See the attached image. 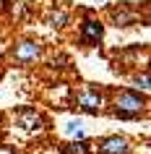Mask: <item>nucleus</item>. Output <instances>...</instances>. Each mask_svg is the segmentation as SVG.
<instances>
[{
    "label": "nucleus",
    "mask_w": 151,
    "mask_h": 154,
    "mask_svg": "<svg viewBox=\"0 0 151 154\" xmlns=\"http://www.w3.org/2000/svg\"><path fill=\"white\" fill-rule=\"evenodd\" d=\"M143 107H146V97H143L141 91L125 89V91H120L117 97H115V110H112V115L120 118V120H133V118H138L143 112Z\"/></svg>",
    "instance_id": "nucleus-1"
},
{
    "label": "nucleus",
    "mask_w": 151,
    "mask_h": 154,
    "mask_svg": "<svg viewBox=\"0 0 151 154\" xmlns=\"http://www.w3.org/2000/svg\"><path fill=\"white\" fill-rule=\"evenodd\" d=\"M73 105H76V110H81V112H86V115H99V110L104 105V94L91 89V86H86V89H81L76 94Z\"/></svg>",
    "instance_id": "nucleus-2"
},
{
    "label": "nucleus",
    "mask_w": 151,
    "mask_h": 154,
    "mask_svg": "<svg viewBox=\"0 0 151 154\" xmlns=\"http://www.w3.org/2000/svg\"><path fill=\"white\" fill-rule=\"evenodd\" d=\"M16 125L21 131H26V133H39V131L44 128V120H42V115L37 112V110L21 107V110L16 112Z\"/></svg>",
    "instance_id": "nucleus-3"
},
{
    "label": "nucleus",
    "mask_w": 151,
    "mask_h": 154,
    "mask_svg": "<svg viewBox=\"0 0 151 154\" xmlns=\"http://www.w3.org/2000/svg\"><path fill=\"white\" fill-rule=\"evenodd\" d=\"M42 57V45L34 39H24L18 42L16 50H13V60L16 63H34V60H39Z\"/></svg>",
    "instance_id": "nucleus-4"
},
{
    "label": "nucleus",
    "mask_w": 151,
    "mask_h": 154,
    "mask_svg": "<svg viewBox=\"0 0 151 154\" xmlns=\"http://www.w3.org/2000/svg\"><path fill=\"white\" fill-rule=\"evenodd\" d=\"M102 37H104L102 21H96V18H86V21L81 24V42H83V45L94 47V45L102 42Z\"/></svg>",
    "instance_id": "nucleus-5"
},
{
    "label": "nucleus",
    "mask_w": 151,
    "mask_h": 154,
    "mask_svg": "<svg viewBox=\"0 0 151 154\" xmlns=\"http://www.w3.org/2000/svg\"><path fill=\"white\" fill-rule=\"evenodd\" d=\"M99 154H130V144L122 136H107L99 141Z\"/></svg>",
    "instance_id": "nucleus-6"
},
{
    "label": "nucleus",
    "mask_w": 151,
    "mask_h": 154,
    "mask_svg": "<svg viewBox=\"0 0 151 154\" xmlns=\"http://www.w3.org/2000/svg\"><path fill=\"white\" fill-rule=\"evenodd\" d=\"M112 21H115V26H133L135 21H138V13H135L133 5L120 3V8L112 11Z\"/></svg>",
    "instance_id": "nucleus-7"
},
{
    "label": "nucleus",
    "mask_w": 151,
    "mask_h": 154,
    "mask_svg": "<svg viewBox=\"0 0 151 154\" xmlns=\"http://www.w3.org/2000/svg\"><path fill=\"white\" fill-rule=\"evenodd\" d=\"M60 154H91V144L89 141H71V144L60 146Z\"/></svg>",
    "instance_id": "nucleus-8"
},
{
    "label": "nucleus",
    "mask_w": 151,
    "mask_h": 154,
    "mask_svg": "<svg viewBox=\"0 0 151 154\" xmlns=\"http://www.w3.org/2000/svg\"><path fill=\"white\" fill-rule=\"evenodd\" d=\"M65 133L73 136V141H86V131H83V123L81 120H68L65 123Z\"/></svg>",
    "instance_id": "nucleus-9"
},
{
    "label": "nucleus",
    "mask_w": 151,
    "mask_h": 154,
    "mask_svg": "<svg viewBox=\"0 0 151 154\" xmlns=\"http://www.w3.org/2000/svg\"><path fill=\"white\" fill-rule=\"evenodd\" d=\"M47 24L52 26V29H63V26L68 24V11H55V13H50Z\"/></svg>",
    "instance_id": "nucleus-10"
},
{
    "label": "nucleus",
    "mask_w": 151,
    "mask_h": 154,
    "mask_svg": "<svg viewBox=\"0 0 151 154\" xmlns=\"http://www.w3.org/2000/svg\"><path fill=\"white\" fill-rule=\"evenodd\" d=\"M135 86H141V89H151V73H138L133 79Z\"/></svg>",
    "instance_id": "nucleus-11"
},
{
    "label": "nucleus",
    "mask_w": 151,
    "mask_h": 154,
    "mask_svg": "<svg viewBox=\"0 0 151 154\" xmlns=\"http://www.w3.org/2000/svg\"><path fill=\"white\" fill-rule=\"evenodd\" d=\"M143 24H146V26H151V3L146 5V11H143Z\"/></svg>",
    "instance_id": "nucleus-12"
},
{
    "label": "nucleus",
    "mask_w": 151,
    "mask_h": 154,
    "mask_svg": "<svg viewBox=\"0 0 151 154\" xmlns=\"http://www.w3.org/2000/svg\"><path fill=\"white\" fill-rule=\"evenodd\" d=\"M0 76H3V71H0Z\"/></svg>",
    "instance_id": "nucleus-13"
},
{
    "label": "nucleus",
    "mask_w": 151,
    "mask_h": 154,
    "mask_svg": "<svg viewBox=\"0 0 151 154\" xmlns=\"http://www.w3.org/2000/svg\"><path fill=\"white\" fill-rule=\"evenodd\" d=\"M96 3H99V0H96Z\"/></svg>",
    "instance_id": "nucleus-14"
}]
</instances>
